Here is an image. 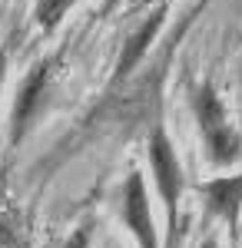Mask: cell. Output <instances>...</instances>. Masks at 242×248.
Wrapping results in <instances>:
<instances>
[{
	"instance_id": "cell-8",
	"label": "cell",
	"mask_w": 242,
	"mask_h": 248,
	"mask_svg": "<svg viewBox=\"0 0 242 248\" xmlns=\"http://www.w3.org/2000/svg\"><path fill=\"white\" fill-rule=\"evenodd\" d=\"M90 238H93V225L83 222L76 232H70V238H67L60 248H90Z\"/></svg>"
},
{
	"instance_id": "cell-10",
	"label": "cell",
	"mask_w": 242,
	"mask_h": 248,
	"mask_svg": "<svg viewBox=\"0 0 242 248\" xmlns=\"http://www.w3.org/2000/svg\"><path fill=\"white\" fill-rule=\"evenodd\" d=\"M203 248H216V242H203Z\"/></svg>"
},
{
	"instance_id": "cell-7",
	"label": "cell",
	"mask_w": 242,
	"mask_h": 248,
	"mask_svg": "<svg viewBox=\"0 0 242 248\" xmlns=\"http://www.w3.org/2000/svg\"><path fill=\"white\" fill-rule=\"evenodd\" d=\"M76 0H37V23L43 27V30H53V27H60V20L67 17V10L73 7Z\"/></svg>"
},
{
	"instance_id": "cell-4",
	"label": "cell",
	"mask_w": 242,
	"mask_h": 248,
	"mask_svg": "<svg viewBox=\"0 0 242 248\" xmlns=\"http://www.w3.org/2000/svg\"><path fill=\"white\" fill-rule=\"evenodd\" d=\"M120 215H123V225H126V232L133 235V242L139 248H159L146 175L139 169H133L123 182V189H120Z\"/></svg>"
},
{
	"instance_id": "cell-3",
	"label": "cell",
	"mask_w": 242,
	"mask_h": 248,
	"mask_svg": "<svg viewBox=\"0 0 242 248\" xmlns=\"http://www.w3.org/2000/svg\"><path fill=\"white\" fill-rule=\"evenodd\" d=\"M50 79H53V60H40L34 70L23 77L14 99V113H10V146H17L23 136L34 129V123L50 103Z\"/></svg>"
},
{
	"instance_id": "cell-2",
	"label": "cell",
	"mask_w": 242,
	"mask_h": 248,
	"mask_svg": "<svg viewBox=\"0 0 242 248\" xmlns=\"http://www.w3.org/2000/svg\"><path fill=\"white\" fill-rule=\"evenodd\" d=\"M192 116L199 123V133H203L206 142V155L212 166H229L242 155V136L236 133V126L229 123L225 116V106L219 93L209 86V83H199L192 90Z\"/></svg>"
},
{
	"instance_id": "cell-9",
	"label": "cell",
	"mask_w": 242,
	"mask_h": 248,
	"mask_svg": "<svg viewBox=\"0 0 242 248\" xmlns=\"http://www.w3.org/2000/svg\"><path fill=\"white\" fill-rule=\"evenodd\" d=\"M3 73H7V53H0V86H3Z\"/></svg>"
},
{
	"instance_id": "cell-6",
	"label": "cell",
	"mask_w": 242,
	"mask_h": 248,
	"mask_svg": "<svg viewBox=\"0 0 242 248\" xmlns=\"http://www.w3.org/2000/svg\"><path fill=\"white\" fill-rule=\"evenodd\" d=\"M159 27H163V10H156L153 17L133 33L130 40H126V46H123V53H120V60H116V73H113V86H120L123 79L130 77L133 70L139 66V60L149 53V43L156 40V33H159Z\"/></svg>"
},
{
	"instance_id": "cell-5",
	"label": "cell",
	"mask_w": 242,
	"mask_h": 248,
	"mask_svg": "<svg viewBox=\"0 0 242 248\" xmlns=\"http://www.w3.org/2000/svg\"><path fill=\"white\" fill-rule=\"evenodd\" d=\"M203 195L206 215L212 222H223L229 232L239 229L242 218V172L239 175H216V179H206L199 186Z\"/></svg>"
},
{
	"instance_id": "cell-1",
	"label": "cell",
	"mask_w": 242,
	"mask_h": 248,
	"mask_svg": "<svg viewBox=\"0 0 242 248\" xmlns=\"http://www.w3.org/2000/svg\"><path fill=\"white\" fill-rule=\"evenodd\" d=\"M146 159H149V175H153L156 195H159L163 212H166V245H173L176 235H179V202H183V192H186V172H183L176 146H173V139L163 126H156L149 133Z\"/></svg>"
}]
</instances>
